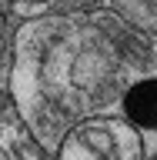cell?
<instances>
[{
    "label": "cell",
    "instance_id": "6da1fadb",
    "mask_svg": "<svg viewBox=\"0 0 157 160\" xmlns=\"http://www.w3.org/2000/svg\"><path fill=\"white\" fill-rule=\"evenodd\" d=\"M150 77L144 47L104 23L37 20L17 33L10 93L40 147L54 153L80 120L117 113L127 90Z\"/></svg>",
    "mask_w": 157,
    "mask_h": 160
},
{
    "label": "cell",
    "instance_id": "7a4b0ae2",
    "mask_svg": "<svg viewBox=\"0 0 157 160\" xmlns=\"http://www.w3.org/2000/svg\"><path fill=\"white\" fill-rule=\"evenodd\" d=\"M147 143L127 117L100 113L80 120L54 150V160H144Z\"/></svg>",
    "mask_w": 157,
    "mask_h": 160
},
{
    "label": "cell",
    "instance_id": "3957f363",
    "mask_svg": "<svg viewBox=\"0 0 157 160\" xmlns=\"http://www.w3.org/2000/svg\"><path fill=\"white\" fill-rule=\"evenodd\" d=\"M120 110L127 113V120L140 133H144V130H157V73L137 80V83L127 90Z\"/></svg>",
    "mask_w": 157,
    "mask_h": 160
},
{
    "label": "cell",
    "instance_id": "277c9868",
    "mask_svg": "<svg viewBox=\"0 0 157 160\" xmlns=\"http://www.w3.org/2000/svg\"><path fill=\"white\" fill-rule=\"evenodd\" d=\"M0 160H10V157H7V153H3V150H0Z\"/></svg>",
    "mask_w": 157,
    "mask_h": 160
},
{
    "label": "cell",
    "instance_id": "5b68a950",
    "mask_svg": "<svg viewBox=\"0 0 157 160\" xmlns=\"http://www.w3.org/2000/svg\"><path fill=\"white\" fill-rule=\"evenodd\" d=\"M0 53H3V37H0Z\"/></svg>",
    "mask_w": 157,
    "mask_h": 160
}]
</instances>
